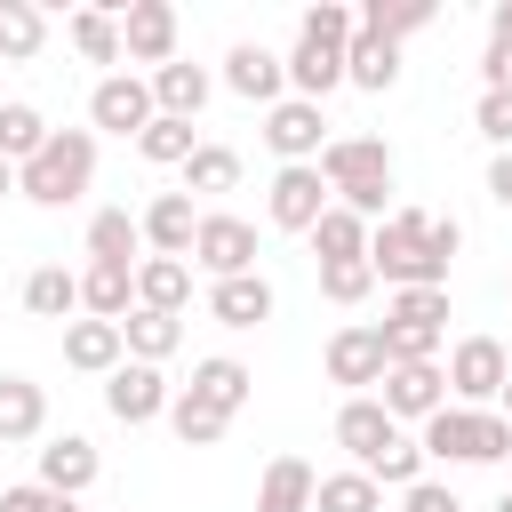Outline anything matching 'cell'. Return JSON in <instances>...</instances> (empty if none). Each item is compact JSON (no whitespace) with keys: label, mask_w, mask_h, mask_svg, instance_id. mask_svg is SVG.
I'll use <instances>...</instances> for the list:
<instances>
[{"label":"cell","mask_w":512,"mask_h":512,"mask_svg":"<svg viewBox=\"0 0 512 512\" xmlns=\"http://www.w3.org/2000/svg\"><path fill=\"white\" fill-rule=\"evenodd\" d=\"M232 184H240V152L232 144H200L184 160V192H232Z\"/></svg>","instance_id":"obj_38"},{"label":"cell","mask_w":512,"mask_h":512,"mask_svg":"<svg viewBox=\"0 0 512 512\" xmlns=\"http://www.w3.org/2000/svg\"><path fill=\"white\" fill-rule=\"evenodd\" d=\"M280 64H288V88H296L304 104H320L328 88H344V48H328V40H304V32H296V48H288Z\"/></svg>","instance_id":"obj_16"},{"label":"cell","mask_w":512,"mask_h":512,"mask_svg":"<svg viewBox=\"0 0 512 512\" xmlns=\"http://www.w3.org/2000/svg\"><path fill=\"white\" fill-rule=\"evenodd\" d=\"M88 480H96V440L64 432V440H48V448H40V488H56V496H80Z\"/></svg>","instance_id":"obj_23"},{"label":"cell","mask_w":512,"mask_h":512,"mask_svg":"<svg viewBox=\"0 0 512 512\" xmlns=\"http://www.w3.org/2000/svg\"><path fill=\"white\" fill-rule=\"evenodd\" d=\"M416 448L440 456V464H480V408H440V416H424Z\"/></svg>","instance_id":"obj_19"},{"label":"cell","mask_w":512,"mask_h":512,"mask_svg":"<svg viewBox=\"0 0 512 512\" xmlns=\"http://www.w3.org/2000/svg\"><path fill=\"white\" fill-rule=\"evenodd\" d=\"M400 512H464V504H456V488H440V480H416Z\"/></svg>","instance_id":"obj_45"},{"label":"cell","mask_w":512,"mask_h":512,"mask_svg":"<svg viewBox=\"0 0 512 512\" xmlns=\"http://www.w3.org/2000/svg\"><path fill=\"white\" fill-rule=\"evenodd\" d=\"M120 344H128V360L160 368V360L184 344V320H176V312H128V320H120Z\"/></svg>","instance_id":"obj_29"},{"label":"cell","mask_w":512,"mask_h":512,"mask_svg":"<svg viewBox=\"0 0 512 512\" xmlns=\"http://www.w3.org/2000/svg\"><path fill=\"white\" fill-rule=\"evenodd\" d=\"M192 304V264L184 256H144L136 264V312H176L184 320Z\"/></svg>","instance_id":"obj_18"},{"label":"cell","mask_w":512,"mask_h":512,"mask_svg":"<svg viewBox=\"0 0 512 512\" xmlns=\"http://www.w3.org/2000/svg\"><path fill=\"white\" fill-rule=\"evenodd\" d=\"M24 312H32V320H72V312H80V272H64V264L24 272Z\"/></svg>","instance_id":"obj_28"},{"label":"cell","mask_w":512,"mask_h":512,"mask_svg":"<svg viewBox=\"0 0 512 512\" xmlns=\"http://www.w3.org/2000/svg\"><path fill=\"white\" fill-rule=\"evenodd\" d=\"M264 144L280 152V168H312V160H320V144H328V120H320V104H304V96H280V104L264 112Z\"/></svg>","instance_id":"obj_5"},{"label":"cell","mask_w":512,"mask_h":512,"mask_svg":"<svg viewBox=\"0 0 512 512\" xmlns=\"http://www.w3.org/2000/svg\"><path fill=\"white\" fill-rule=\"evenodd\" d=\"M384 336L376 328H336L328 336V384H352V400H360V384H384Z\"/></svg>","instance_id":"obj_12"},{"label":"cell","mask_w":512,"mask_h":512,"mask_svg":"<svg viewBox=\"0 0 512 512\" xmlns=\"http://www.w3.org/2000/svg\"><path fill=\"white\" fill-rule=\"evenodd\" d=\"M312 488H320V472L304 456H272L264 488H256V512H312Z\"/></svg>","instance_id":"obj_24"},{"label":"cell","mask_w":512,"mask_h":512,"mask_svg":"<svg viewBox=\"0 0 512 512\" xmlns=\"http://www.w3.org/2000/svg\"><path fill=\"white\" fill-rule=\"evenodd\" d=\"M8 192H16V168H8V160H0V200H8Z\"/></svg>","instance_id":"obj_50"},{"label":"cell","mask_w":512,"mask_h":512,"mask_svg":"<svg viewBox=\"0 0 512 512\" xmlns=\"http://www.w3.org/2000/svg\"><path fill=\"white\" fill-rule=\"evenodd\" d=\"M208 312H216L224 328H256V320H272V280H264V272L216 280V288H208Z\"/></svg>","instance_id":"obj_22"},{"label":"cell","mask_w":512,"mask_h":512,"mask_svg":"<svg viewBox=\"0 0 512 512\" xmlns=\"http://www.w3.org/2000/svg\"><path fill=\"white\" fill-rule=\"evenodd\" d=\"M448 408V376H440V360H408V368H384V416L400 424V416H440Z\"/></svg>","instance_id":"obj_10"},{"label":"cell","mask_w":512,"mask_h":512,"mask_svg":"<svg viewBox=\"0 0 512 512\" xmlns=\"http://www.w3.org/2000/svg\"><path fill=\"white\" fill-rule=\"evenodd\" d=\"M440 376H448V400H456V408H488V400L504 392V376H512V352H504L496 336H464Z\"/></svg>","instance_id":"obj_4"},{"label":"cell","mask_w":512,"mask_h":512,"mask_svg":"<svg viewBox=\"0 0 512 512\" xmlns=\"http://www.w3.org/2000/svg\"><path fill=\"white\" fill-rule=\"evenodd\" d=\"M40 144H48V120H40L32 104L0 96V160H8V168H24V160H32Z\"/></svg>","instance_id":"obj_35"},{"label":"cell","mask_w":512,"mask_h":512,"mask_svg":"<svg viewBox=\"0 0 512 512\" xmlns=\"http://www.w3.org/2000/svg\"><path fill=\"white\" fill-rule=\"evenodd\" d=\"M120 56L128 64H176V8L168 0H128L120 8Z\"/></svg>","instance_id":"obj_7"},{"label":"cell","mask_w":512,"mask_h":512,"mask_svg":"<svg viewBox=\"0 0 512 512\" xmlns=\"http://www.w3.org/2000/svg\"><path fill=\"white\" fill-rule=\"evenodd\" d=\"M488 200H496V208H512V152H496V160H488Z\"/></svg>","instance_id":"obj_47"},{"label":"cell","mask_w":512,"mask_h":512,"mask_svg":"<svg viewBox=\"0 0 512 512\" xmlns=\"http://www.w3.org/2000/svg\"><path fill=\"white\" fill-rule=\"evenodd\" d=\"M136 248H144V232H136L128 208H96L88 216V256L96 264H136Z\"/></svg>","instance_id":"obj_33"},{"label":"cell","mask_w":512,"mask_h":512,"mask_svg":"<svg viewBox=\"0 0 512 512\" xmlns=\"http://www.w3.org/2000/svg\"><path fill=\"white\" fill-rule=\"evenodd\" d=\"M496 416H504V424H512V376H504V392H496Z\"/></svg>","instance_id":"obj_49"},{"label":"cell","mask_w":512,"mask_h":512,"mask_svg":"<svg viewBox=\"0 0 512 512\" xmlns=\"http://www.w3.org/2000/svg\"><path fill=\"white\" fill-rule=\"evenodd\" d=\"M312 512H384V488L368 472H328L312 488Z\"/></svg>","instance_id":"obj_37"},{"label":"cell","mask_w":512,"mask_h":512,"mask_svg":"<svg viewBox=\"0 0 512 512\" xmlns=\"http://www.w3.org/2000/svg\"><path fill=\"white\" fill-rule=\"evenodd\" d=\"M488 40H512V0H496V16H488Z\"/></svg>","instance_id":"obj_48"},{"label":"cell","mask_w":512,"mask_h":512,"mask_svg":"<svg viewBox=\"0 0 512 512\" xmlns=\"http://www.w3.org/2000/svg\"><path fill=\"white\" fill-rule=\"evenodd\" d=\"M64 40H72L88 64H120V8H72Z\"/></svg>","instance_id":"obj_32"},{"label":"cell","mask_w":512,"mask_h":512,"mask_svg":"<svg viewBox=\"0 0 512 512\" xmlns=\"http://www.w3.org/2000/svg\"><path fill=\"white\" fill-rule=\"evenodd\" d=\"M320 184L336 192V208H352V216H384V192H392V144L384 136H328L320 144Z\"/></svg>","instance_id":"obj_2"},{"label":"cell","mask_w":512,"mask_h":512,"mask_svg":"<svg viewBox=\"0 0 512 512\" xmlns=\"http://www.w3.org/2000/svg\"><path fill=\"white\" fill-rule=\"evenodd\" d=\"M80 312L120 328V320L136 312V264H88V272H80Z\"/></svg>","instance_id":"obj_17"},{"label":"cell","mask_w":512,"mask_h":512,"mask_svg":"<svg viewBox=\"0 0 512 512\" xmlns=\"http://www.w3.org/2000/svg\"><path fill=\"white\" fill-rule=\"evenodd\" d=\"M136 152H144L152 168H184V160L200 152V136H192V120H168V112H152V128L136 136Z\"/></svg>","instance_id":"obj_36"},{"label":"cell","mask_w":512,"mask_h":512,"mask_svg":"<svg viewBox=\"0 0 512 512\" xmlns=\"http://www.w3.org/2000/svg\"><path fill=\"white\" fill-rule=\"evenodd\" d=\"M248 384H256V376H248L240 360H224V352H216V360H200V368H192V384H184V392H192V400H208L216 416H240V408H248Z\"/></svg>","instance_id":"obj_25"},{"label":"cell","mask_w":512,"mask_h":512,"mask_svg":"<svg viewBox=\"0 0 512 512\" xmlns=\"http://www.w3.org/2000/svg\"><path fill=\"white\" fill-rule=\"evenodd\" d=\"M48 48V16L32 0H0V64H32Z\"/></svg>","instance_id":"obj_30"},{"label":"cell","mask_w":512,"mask_h":512,"mask_svg":"<svg viewBox=\"0 0 512 512\" xmlns=\"http://www.w3.org/2000/svg\"><path fill=\"white\" fill-rule=\"evenodd\" d=\"M328 208H336V192L320 184V168H280L272 192H264V216H272L280 232H312Z\"/></svg>","instance_id":"obj_8"},{"label":"cell","mask_w":512,"mask_h":512,"mask_svg":"<svg viewBox=\"0 0 512 512\" xmlns=\"http://www.w3.org/2000/svg\"><path fill=\"white\" fill-rule=\"evenodd\" d=\"M120 360H128V344H120L112 320H72V328H64V368H80V376H112Z\"/></svg>","instance_id":"obj_20"},{"label":"cell","mask_w":512,"mask_h":512,"mask_svg":"<svg viewBox=\"0 0 512 512\" xmlns=\"http://www.w3.org/2000/svg\"><path fill=\"white\" fill-rule=\"evenodd\" d=\"M48 432V392L32 376H0V440H40Z\"/></svg>","instance_id":"obj_26"},{"label":"cell","mask_w":512,"mask_h":512,"mask_svg":"<svg viewBox=\"0 0 512 512\" xmlns=\"http://www.w3.org/2000/svg\"><path fill=\"white\" fill-rule=\"evenodd\" d=\"M144 88H152V112H168V120H200V104H208V72H200V64H184V56H176V64H160Z\"/></svg>","instance_id":"obj_21"},{"label":"cell","mask_w":512,"mask_h":512,"mask_svg":"<svg viewBox=\"0 0 512 512\" xmlns=\"http://www.w3.org/2000/svg\"><path fill=\"white\" fill-rule=\"evenodd\" d=\"M480 80H488V88H512V40H488V56H480Z\"/></svg>","instance_id":"obj_46"},{"label":"cell","mask_w":512,"mask_h":512,"mask_svg":"<svg viewBox=\"0 0 512 512\" xmlns=\"http://www.w3.org/2000/svg\"><path fill=\"white\" fill-rule=\"evenodd\" d=\"M368 288H376L368 256H352V264H320V296H328V304H360Z\"/></svg>","instance_id":"obj_42"},{"label":"cell","mask_w":512,"mask_h":512,"mask_svg":"<svg viewBox=\"0 0 512 512\" xmlns=\"http://www.w3.org/2000/svg\"><path fill=\"white\" fill-rule=\"evenodd\" d=\"M352 16H360V32H376V40H392V48H400V40H408V32H424L440 8H432V0H368V8H352Z\"/></svg>","instance_id":"obj_31"},{"label":"cell","mask_w":512,"mask_h":512,"mask_svg":"<svg viewBox=\"0 0 512 512\" xmlns=\"http://www.w3.org/2000/svg\"><path fill=\"white\" fill-rule=\"evenodd\" d=\"M224 88L272 112V104H280V88H288V64H280L272 48H256V40H240V48L224 56Z\"/></svg>","instance_id":"obj_14"},{"label":"cell","mask_w":512,"mask_h":512,"mask_svg":"<svg viewBox=\"0 0 512 512\" xmlns=\"http://www.w3.org/2000/svg\"><path fill=\"white\" fill-rule=\"evenodd\" d=\"M464 248L456 216H424V208H392L384 224H368V272L392 288H448V256Z\"/></svg>","instance_id":"obj_1"},{"label":"cell","mask_w":512,"mask_h":512,"mask_svg":"<svg viewBox=\"0 0 512 512\" xmlns=\"http://www.w3.org/2000/svg\"><path fill=\"white\" fill-rule=\"evenodd\" d=\"M168 424H176V440H184V448H216L232 416H216L208 400H192V392H176V400H168Z\"/></svg>","instance_id":"obj_39"},{"label":"cell","mask_w":512,"mask_h":512,"mask_svg":"<svg viewBox=\"0 0 512 512\" xmlns=\"http://www.w3.org/2000/svg\"><path fill=\"white\" fill-rule=\"evenodd\" d=\"M192 264L216 272V280L256 272V224H248V216H200V232H192Z\"/></svg>","instance_id":"obj_6"},{"label":"cell","mask_w":512,"mask_h":512,"mask_svg":"<svg viewBox=\"0 0 512 512\" xmlns=\"http://www.w3.org/2000/svg\"><path fill=\"white\" fill-rule=\"evenodd\" d=\"M104 408H112L120 424H152V416H168V384H160V368L120 360V368L104 376Z\"/></svg>","instance_id":"obj_11"},{"label":"cell","mask_w":512,"mask_h":512,"mask_svg":"<svg viewBox=\"0 0 512 512\" xmlns=\"http://www.w3.org/2000/svg\"><path fill=\"white\" fill-rule=\"evenodd\" d=\"M96 184V128H48V144L16 168V192L32 208H72Z\"/></svg>","instance_id":"obj_3"},{"label":"cell","mask_w":512,"mask_h":512,"mask_svg":"<svg viewBox=\"0 0 512 512\" xmlns=\"http://www.w3.org/2000/svg\"><path fill=\"white\" fill-rule=\"evenodd\" d=\"M304 40H328V48H352V32H360V16L344 8V0H320V8H304V24H296Z\"/></svg>","instance_id":"obj_41"},{"label":"cell","mask_w":512,"mask_h":512,"mask_svg":"<svg viewBox=\"0 0 512 512\" xmlns=\"http://www.w3.org/2000/svg\"><path fill=\"white\" fill-rule=\"evenodd\" d=\"M392 432H400V424H392V416H384V400H368V392L336 408V448H344V456H352L360 472H368V464H376V456L392 448Z\"/></svg>","instance_id":"obj_13"},{"label":"cell","mask_w":512,"mask_h":512,"mask_svg":"<svg viewBox=\"0 0 512 512\" xmlns=\"http://www.w3.org/2000/svg\"><path fill=\"white\" fill-rule=\"evenodd\" d=\"M136 232H144V248H152V256H192V232H200L192 192H160V200L136 216Z\"/></svg>","instance_id":"obj_15"},{"label":"cell","mask_w":512,"mask_h":512,"mask_svg":"<svg viewBox=\"0 0 512 512\" xmlns=\"http://www.w3.org/2000/svg\"><path fill=\"white\" fill-rule=\"evenodd\" d=\"M88 120L112 128V136H144V128H152V88H144L136 72H104L96 96H88Z\"/></svg>","instance_id":"obj_9"},{"label":"cell","mask_w":512,"mask_h":512,"mask_svg":"<svg viewBox=\"0 0 512 512\" xmlns=\"http://www.w3.org/2000/svg\"><path fill=\"white\" fill-rule=\"evenodd\" d=\"M496 512H512V488H504V504H496Z\"/></svg>","instance_id":"obj_51"},{"label":"cell","mask_w":512,"mask_h":512,"mask_svg":"<svg viewBox=\"0 0 512 512\" xmlns=\"http://www.w3.org/2000/svg\"><path fill=\"white\" fill-rule=\"evenodd\" d=\"M304 240L320 248V264H352V256H368V216H352V208H328V216H320Z\"/></svg>","instance_id":"obj_34"},{"label":"cell","mask_w":512,"mask_h":512,"mask_svg":"<svg viewBox=\"0 0 512 512\" xmlns=\"http://www.w3.org/2000/svg\"><path fill=\"white\" fill-rule=\"evenodd\" d=\"M0 512H80V496H56V488L24 480V488H0Z\"/></svg>","instance_id":"obj_44"},{"label":"cell","mask_w":512,"mask_h":512,"mask_svg":"<svg viewBox=\"0 0 512 512\" xmlns=\"http://www.w3.org/2000/svg\"><path fill=\"white\" fill-rule=\"evenodd\" d=\"M480 136L496 152H512V88H480Z\"/></svg>","instance_id":"obj_43"},{"label":"cell","mask_w":512,"mask_h":512,"mask_svg":"<svg viewBox=\"0 0 512 512\" xmlns=\"http://www.w3.org/2000/svg\"><path fill=\"white\" fill-rule=\"evenodd\" d=\"M368 480H376V488H416V480H424V448H416L408 432H392V448L368 464Z\"/></svg>","instance_id":"obj_40"},{"label":"cell","mask_w":512,"mask_h":512,"mask_svg":"<svg viewBox=\"0 0 512 512\" xmlns=\"http://www.w3.org/2000/svg\"><path fill=\"white\" fill-rule=\"evenodd\" d=\"M344 80L368 88V96H384V88L400 80V48L376 40V32H352V48H344Z\"/></svg>","instance_id":"obj_27"}]
</instances>
